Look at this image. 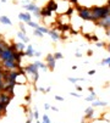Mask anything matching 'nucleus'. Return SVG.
Returning a JSON list of instances; mask_svg holds the SVG:
<instances>
[{"label": "nucleus", "instance_id": "obj_2", "mask_svg": "<svg viewBox=\"0 0 110 123\" xmlns=\"http://www.w3.org/2000/svg\"><path fill=\"white\" fill-rule=\"evenodd\" d=\"M23 69H25V72L26 73H28L29 76H32V78H33V84H35L37 82H38V79H39V72H38V67H37L34 63H29V65H27L26 67H23Z\"/></svg>", "mask_w": 110, "mask_h": 123}, {"label": "nucleus", "instance_id": "obj_30", "mask_svg": "<svg viewBox=\"0 0 110 123\" xmlns=\"http://www.w3.org/2000/svg\"><path fill=\"white\" fill-rule=\"evenodd\" d=\"M33 15H34L35 17H42V12H41V9H39V10H37L35 12H33Z\"/></svg>", "mask_w": 110, "mask_h": 123}, {"label": "nucleus", "instance_id": "obj_3", "mask_svg": "<svg viewBox=\"0 0 110 123\" xmlns=\"http://www.w3.org/2000/svg\"><path fill=\"white\" fill-rule=\"evenodd\" d=\"M76 7H77V13L81 17V20H83L86 22H88V21L92 22V10L90 9L80 6V5H76Z\"/></svg>", "mask_w": 110, "mask_h": 123}, {"label": "nucleus", "instance_id": "obj_49", "mask_svg": "<svg viewBox=\"0 0 110 123\" xmlns=\"http://www.w3.org/2000/svg\"><path fill=\"white\" fill-rule=\"evenodd\" d=\"M106 5H108V6H110V0H108V3H106Z\"/></svg>", "mask_w": 110, "mask_h": 123}, {"label": "nucleus", "instance_id": "obj_32", "mask_svg": "<svg viewBox=\"0 0 110 123\" xmlns=\"http://www.w3.org/2000/svg\"><path fill=\"white\" fill-rule=\"evenodd\" d=\"M70 94H71L72 96H75V98H81V94H80V93H76V92H71Z\"/></svg>", "mask_w": 110, "mask_h": 123}, {"label": "nucleus", "instance_id": "obj_9", "mask_svg": "<svg viewBox=\"0 0 110 123\" xmlns=\"http://www.w3.org/2000/svg\"><path fill=\"white\" fill-rule=\"evenodd\" d=\"M23 7H25V9H26L28 12H32V13H33V12H35L37 10H39V7L37 6V5H35L33 1H32L31 4H28V5H23Z\"/></svg>", "mask_w": 110, "mask_h": 123}, {"label": "nucleus", "instance_id": "obj_19", "mask_svg": "<svg viewBox=\"0 0 110 123\" xmlns=\"http://www.w3.org/2000/svg\"><path fill=\"white\" fill-rule=\"evenodd\" d=\"M84 100L88 101V102H93L94 100H97V95H96V93H90V95H89V96H86Z\"/></svg>", "mask_w": 110, "mask_h": 123}, {"label": "nucleus", "instance_id": "obj_42", "mask_svg": "<svg viewBox=\"0 0 110 123\" xmlns=\"http://www.w3.org/2000/svg\"><path fill=\"white\" fill-rule=\"evenodd\" d=\"M87 55L88 56H92V55H93V51H92V50H87Z\"/></svg>", "mask_w": 110, "mask_h": 123}, {"label": "nucleus", "instance_id": "obj_29", "mask_svg": "<svg viewBox=\"0 0 110 123\" xmlns=\"http://www.w3.org/2000/svg\"><path fill=\"white\" fill-rule=\"evenodd\" d=\"M96 46H98V48H105L106 46V43L105 42H97L96 43Z\"/></svg>", "mask_w": 110, "mask_h": 123}, {"label": "nucleus", "instance_id": "obj_41", "mask_svg": "<svg viewBox=\"0 0 110 123\" xmlns=\"http://www.w3.org/2000/svg\"><path fill=\"white\" fill-rule=\"evenodd\" d=\"M105 49H106V50L110 52V42H109V43H106V46H105Z\"/></svg>", "mask_w": 110, "mask_h": 123}, {"label": "nucleus", "instance_id": "obj_11", "mask_svg": "<svg viewBox=\"0 0 110 123\" xmlns=\"http://www.w3.org/2000/svg\"><path fill=\"white\" fill-rule=\"evenodd\" d=\"M47 7H48L49 10H51L53 12L58 11V4L55 3V0H49L48 4H47Z\"/></svg>", "mask_w": 110, "mask_h": 123}, {"label": "nucleus", "instance_id": "obj_54", "mask_svg": "<svg viewBox=\"0 0 110 123\" xmlns=\"http://www.w3.org/2000/svg\"><path fill=\"white\" fill-rule=\"evenodd\" d=\"M32 1H33V3H34V1H35V0H32Z\"/></svg>", "mask_w": 110, "mask_h": 123}, {"label": "nucleus", "instance_id": "obj_24", "mask_svg": "<svg viewBox=\"0 0 110 123\" xmlns=\"http://www.w3.org/2000/svg\"><path fill=\"white\" fill-rule=\"evenodd\" d=\"M53 55H54L55 60H61V59H64V55L61 54V52H55V54H53Z\"/></svg>", "mask_w": 110, "mask_h": 123}, {"label": "nucleus", "instance_id": "obj_37", "mask_svg": "<svg viewBox=\"0 0 110 123\" xmlns=\"http://www.w3.org/2000/svg\"><path fill=\"white\" fill-rule=\"evenodd\" d=\"M75 56H76V57H82V54H81L80 51H76V52H75Z\"/></svg>", "mask_w": 110, "mask_h": 123}, {"label": "nucleus", "instance_id": "obj_13", "mask_svg": "<svg viewBox=\"0 0 110 123\" xmlns=\"http://www.w3.org/2000/svg\"><path fill=\"white\" fill-rule=\"evenodd\" d=\"M26 54H25V51H15V60H16V62L17 63H21V61H22V56H25Z\"/></svg>", "mask_w": 110, "mask_h": 123}, {"label": "nucleus", "instance_id": "obj_46", "mask_svg": "<svg viewBox=\"0 0 110 123\" xmlns=\"http://www.w3.org/2000/svg\"><path fill=\"white\" fill-rule=\"evenodd\" d=\"M50 89H51V86H47V89H45V93H49V92H50Z\"/></svg>", "mask_w": 110, "mask_h": 123}, {"label": "nucleus", "instance_id": "obj_1", "mask_svg": "<svg viewBox=\"0 0 110 123\" xmlns=\"http://www.w3.org/2000/svg\"><path fill=\"white\" fill-rule=\"evenodd\" d=\"M92 10V22H98L99 20L104 18L109 15V6L104 5V6H94L90 7Z\"/></svg>", "mask_w": 110, "mask_h": 123}, {"label": "nucleus", "instance_id": "obj_36", "mask_svg": "<svg viewBox=\"0 0 110 123\" xmlns=\"http://www.w3.org/2000/svg\"><path fill=\"white\" fill-rule=\"evenodd\" d=\"M76 90H77V92H81V93H82L83 88H82V86H80V85H76Z\"/></svg>", "mask_w": 110, "mask_h": 123}, {"label": "nucleus", "instance_id": "obj_17", "mask_svg": "<svg viewBox=\"0 0 110 123\" xmlns=\"http://www.w3.org/2000/svg\"><path fill=\"white\" fill-rule=\"evenodd\" d=\"M90 106H93V107H97V106H108V102L100 101V100H94L93 102H92Z\"/></svg>", "mask_w": 110, "mask_h": 123}, {"label": "nucleus", "instance_id": "obj_45", "mask_svg": "<svg viewBox=\"0 0 110 123\" xmlns=\"http://www.w3.org/2000/svg\"><path fill=\"white\" fill-rule=\"evenodd\" d=\"M88 92H89V93H94V89H93V86H89V88H88Z\"/></svg>", "mask_w": 110, "mask_h": 123}, {"label": "nucleus", "instance_id": "obj_34", "mask_svg": "<svg viewBox=\"0 0 110 123\" xmlns=\"http://www.w3.org/2000/svg\"><path fill=\"white\" fill-rule=\"evenodd\" d=\"M88 74H89V76L96 74V69H90V71H88Z\"/></svg>", "mask_w": 110, "mask_h": 123}, {"label": "nucleus", "instance_id": "obj_39", "mask_svg": "<svg viewBox=\"0 0 110 123\" xmlns=\"http://www.w3.org/2000/svg\"><path fill=\"white\" fill-rule=\"evenodd\" d=\"M25 100H26V102H29L31 101V95H26L25 96Z\"/></svg>", "mask_w": 110, "mask_h": 123}, {"label": "nucleus", "instance_id": "obj_52", "mask_svg": "<svg viewBox=\"0 0 110 123\" xmlns=\"http://www.w3.org/2000/svg\"><path fill=\"white\" fill-rule=\"evenodd\" d=\"M108 66H109V67H110V62H109V63H108Z\"/></svg>", "mask_w": 110, "mask_h": 123}, {"label": "nucleus", "instance_id": "obj_50", "mask_svg": "<svg viewBox=\"0 0 110 123\" xmlns=\"http://www.w3.org/2000/svg\"><path fill=\"white\" fill-rule=\"evenodd\" d=\"M81 123H86V119H84V118H83V119H82V122H81Z\"/></svg>", "mask_w": 110, "mask_h": 123}, {"label": "nucleus", "instance_id": "obj_16", "mask_svg": "<svg viewBox=\"0 0 110 123\" xmlns=\"http://www.w3.org/2000/svg\"><path fill=\"white\" fill-rule=\"evenodd\" d=\"M15 48H16V51H25L27 46L23 42H18V43H15Z\"/></svg>", "mask_w": 110, "mask_h": 123}, {"label": "nucleus", "instance_id": "obj_15", "mask_svg": "<svg viewBox=\"0 0 110 123\" xmlns=\"http://www.w3.org/2000/svg\"><path fill=\"white\" fill-rule=\"evenodd\" d=\"M0 23H3V25H6V26H11L12 25V21L7 16H0Z\"/></svg>", "mask_w": 110, "mask_h": 123}, {"label": "nucleus", "instance_id": "obj_31", "mask_svg": "<svg viewBox=\"0 0 110 123\" xmlns=\"http://www.w3.org/2000/svg\"><path fill=\"white\" fill-rule=\"evenodd\" d=\"M20 29H21V32L26 33V29H25V25H23V22H21V21H20Z\"/></svg>", "mask_w": 110, "mask_h": 123}, {"label": "nucleus", "instance_id": "obj_47", "mask_svg": "<svg viewBox=\"0 0 110 123\" xmlns=\"http://www.w3.org/2000/svg\"><path fill=\"white\" fill-rule=\"evenodd\" d=\"M26 123H32V119H31V118H28V119L26 121Z\"/></svg>", "mask_w": 110, "mask_h": 123}, {"label": "nucleus", "instance_id": "obj_21", "mask_svg": "<svg viewBox=\"0 0 110 123\" xmlns=\"http://www.w3.org/2000/svg\"><path fill=\"white\" fill-rule=\"evenodd\" d=\"M42 123H51V121H50L48 115H43L42 116Z\"/></svg>", "mask_w": 110, "mask_h": 123}, {"label": "nucleus", "instance_id": "obj_18", "mask_svg": "<svg viewBox=\"0 0 110 123\" xmlns=\"http://www.w3.org/2000/svg\"><path fill=\"white\" fill-rule=\"evenodd\" d=\"M41 12H42V16H43V17H49V16H51V13H53V11L49 10L47 6H44V7L41 10Z\"/></svg>", "mask_w": 110, "mask_h": 123}, {"label": "nucleus", "instance_id": "obj_53", "mask_svg": "<svg viewBox=\"0 0 110 123\" xmlns=\"http://www.w3.org/2000/svg\"><path fill=\"white\" fill-rule=\"evenodd\" d=\"M109 13H110V6H109Z\"/></svg>", "mask_w": 110, "mask_h": 123}, {"label": "nucleus", "instance_id": "obj_5", "mask_svg": "<svg viewBox=\"0 0 110 123\" xmlns=\"http://www.w3.org/2000/svg\"><path fill=\"white\" fill-rule=\"evenodd\" d=\"M12 98H14V95H11V94H7V93H4V92L0 93V102H1L5 107L9 105V102L11 101Z\"/></svg>", "mask_w": 110, "mask_h": 123}, {"label": "nucleus", "instance_id": "obj_23", "mask_svg": "<svg viewBox=\"0 0 110 123\" xmlns=\"http://www.w3.org/2000/svg\"><path fill=\"white\" fill-rule=\"evenodd\" d=\"M33 34H34V36H37V37H39V38H43V36H44V34H43L41 31H38L37 28L33 31Z\"/></svg>", "mask_w": 110, "mask_h": 123}, {"label": "nucleus", "instance_id": "obj_38", "mask_svg": "<svg viewBox=\"0 0 110 123\" xmlns=\"http://www.w3.org/2000/svg\"><path fill=\"white\" fill-rule=\"evenodd\" d=\"M50 107H51V106H50L49 104H45V105H44V110H47V111H48V110H50Z\"/></svg>", "mask_w": 110, "mask_h": 123}, {"label": "nucleus", "instance_id": "obj_43", "mask_svg": "<svg viewBox=\"0 0 110 123\" xmlns=\"http://www.w3.org/2000/svg\"><path fill=\"white\" fill-rule=\"evenodd\" d=\"M37 90H38V92H41V93H45V89H44V88H38Z\"/></svg>", "mask_w": 110, "mask_h": 123}, {"label": "nucleus", "instance_id": "obj_51", "mask_svg": "<svg viewBox=\"0 0 110 123\" xmlns=\"http://www.w3.org/2000/svg\"><path fill=\"white\" fill-rule=\"evenodd\" d=\"M35 123H41V121H39V119H37V121H35Z\"/></svg>", "mask_w": 110, "mask_h": 123}, {"label": "nucleus", "instance_id": "obj_7", "mask_svg": "<svg viewBox=\"0 0 110 123\" xmlns=\"http://www.w3.org/2000/svg\"><path fill=\"white\" fill-rule=\"evenodd\" d=\"M93 115H94V109H93V106L87 107V109L84 110V119L93 118Z\"/></svg>", "mask_w": 110, "mask_h": 123}, {"label": "nucleus", "instance_id": "obj_48", "mask_svg": "<svg viewBox=\"0 0 110 123\" xmlns=\"http://www.w3.org/2000/svg\"><path fill=\"white\" fill-rule=\"evenodd\" d=\"M6 1H7V0H0V3H3V4H4V3H6Z\"/></svg>", "mask_w": 110, "mask_h": 123}, {"label": "nucleus", "instance_id": "obj_4", "mask_svg": "<svg viewBox=\"0 0 110 123\" xmlns=\"http://www.w3.org/2000/svg\"><path fill=\"white\" fill-rule=\"evenodd\" d=\"M45 62H47V67H48V69L53 72L54 69H55V62H56V60H55L54 55L48 54L47 57H45Z\"/></svg>", "mask_w": 110, "mask_h": 123}, {"label": "nucleus", "instance_id": "obj_25", "mask_svg": "<svg viewBox=\"0 0 110 123\" xmlns=\"http://www.w3.org/2000/svg\"><path fill=\"white\" fill-rule=\"evenodd\" d=\"M67 80H69V82H71V83H73V84H76V83H77V82H80L81 79H80V78H75V77H69V78H67Z\"/></svg>", "mask_w": 110, "mask_h": 123}, {"label": "nucleus", "instance_id": "obj_28", "mask_svg": "<svg viewBox=\"0 0 110 123\" xmlns=\"http://www.w3.org/2000/svg\"><path fill=\"white\" fill-rule=\"evenodd\" d=\"M90 42H94V43H97V42H99V38L96 36V34H90Z\"/></svg>", "mask_w": 110, "mask_h": 123}, {"label": "nucleus", "instance_id": "obj_14", "mask_svg": "<svg viewBox=\"0 0 110 123\" xmlns=\"http://www.w3.org/2000/svg\"><path fill=\"white\" fill-rule=\"evenodd\" d=\"M33 63H34V65H35L37 67H38V68H41V69H42L43 72L48 71V67H47V63H44V62H42V61H39V60H38V61H34Z\"/></svg>", "mask_w": 110, "mask_h": 123}, {"label": "nucleus", "instance_id": "obj_12", "mask_svg": "<svg viewBox=\"0 0 110 123\" xmlns=\"http://www.w3.org/2000/svg\"><path fill=\"white\" fill-rule=\"evenodd\" d=\"M17 38H18V39H21V42H23L25 44L29 43V38L26 36V33H23V32H21V31L17 33Z\"/></svg>", "mask_w": 110, "mask_h": 123}, {"label": "nucleus", "instance_id": "obj_8", "mask_svg": "<svg viewBox=\"0 0 110 123\" xmlns=\"http://www.w3.org/2000/svg\"><path fill=\"white\" fill-rule=\"evenodd\" d=\"M48 34L51 37V39H53V42H54V43H56V42H59V40H60V36H59V33H58L56 31H55V28H54V29H51V31L49 29V33H48Z\"/></svg>", "mask_w": 110, "mask_h": 123}, {"label": "nucleus", "instance_id": "obj_44", "mask_svg": "<svg viewBox=\"0 0 110 123\" xmlns=\"http://www.w3.org/2000/svg\"><path fill=\"white\" fill-rule=\"evenodd\" d=\"M41 55H42V54H41V51H35V55H34V56H35V57H39Z\"/></svg>", "mask_w": 110, "mask_h": 123}, {"label": "nucleus", "instance_id": "obj_35", "mask_svg": "<svg viewBox=\"0 0 110 123\" xmlns=\"http://www.w3.org/2000/svg\"><path fill=\"white\" fill-rule=\"evenodd\" d=\"M69 1H70L71 4H73V5H78V1H77V0H69Z\"/></svg>", "mask_w": 110, "mask_h": 123}, {"label": "nucleus", "instance_id": "obj_33", "mask_svg": "<svg viewBox=\"0 0 110 123\" xmlns=\"http://www.w3.org/2000/svg\"><path fill=\"white\" fill-rule=\"evenodd\" d=\"M55 100H56V101H64V98L60 96V95H56V96H55Z\"/></svg>", "mask_w": 110, "mask_h": 123}, {"label": "nucleus", "instance_id": "obj_10", "mask_svg": "<svg viewBox=\"0 0 110 123\" xmlns=\"http://www.w3.org/2000/svg\"><path fill=\"white\" fill-rule=\"evenodd\" d=\"M25 54H26V56H28V57H33V56L35 55V50H34V48H33L32 45H28V46L26 48V50H25Z\"/></svg>", "mask_w": 110, "mask_h": 123}, {"label": "nucleus", "instance_id": "obj_20", "mask_svg": "<svg viewBox=\"0 0 110 123\" xmlns=\"http://www.w3.org/2000/svg\"><path fill=\"white\" fill-rule=\"evenodd\" d=\"M37 29H38V31H41L43 34H48V33H49V29H48L47 27H44V26H39V27L37 28Z\"/></svg>", "mask_w": 110, "mask_h": 123}, {"label": "nucleus", "instance_id": "obj_27", "mask_svg": "<svg viewBox=\"0 0 110 123\" xmlns=\"http://www.w3.org/2000/svg\"><path fill=\"white\" fill-rule=\"evenodd\" d=\"M5 72V71H4ZM4 72L3 73H0V86H4V84H5V82H4Z\"/></svg>", "mask_w": 110, "mask_h": 123}, {"label": "nucleus", "instance_id": "obj_6", "mask_svg": "<svg viewBox=\"0 0 110 123\" xmlns=\"http://www.w3.org/2000/svg\"><path fill=\"white\" fill-rule=\"evenodd\" d=\"M18 20H20L21 22H25V23H27V22H29L31 20H32V16H31V12H20L18 13Z\"/></svg>", "mask_w": 110, "mask_h": 123}, {"label": "nucleus", "instance_id": "obj_40", "mask_svg": "<svg viewBox=\"0 0 110 123\" xmlns=\"http://www.w3.org/2000/svg\"><path fill=\"white\" fill-rule=\"evenodd\" d=\"M50 110H53V111H55V112H58V111H59V109H58L56 106H51V107H50Z\"/></svg>", "mask_w": 110, "mask_h": 123}, {"label": "nucleus", "instance_id": "obj_26", "mask_svg": "<svg viewBox=\"0 0 110 123\" xmlns=\"http://www.w3.org/2000/svg\"><path fill=\"white\" fill-rule=\"evenodd\" d=\"M33 118L35 121L39 119V112H38V110H37V109H34V111H33Z\"/></svg>", "mask_w": 110, "mask_h": 123}, {"label": "nucleus", "instance_id": "obj_22", "mask_svg": "<svg viewBox=\"0 0 110 123\" xmlns=\"http://www.w3.org/2000/svg\"><path fill=\"white\" fill-rule=\"evenodd\" d=\"M27 25H28L29 27H32L33 29H35V28H38V27H39V25H38V23H37V22H33V21L27 22Z\"/></svg>", "mask_w": 110, "mask_h": 123}]
</instances>
